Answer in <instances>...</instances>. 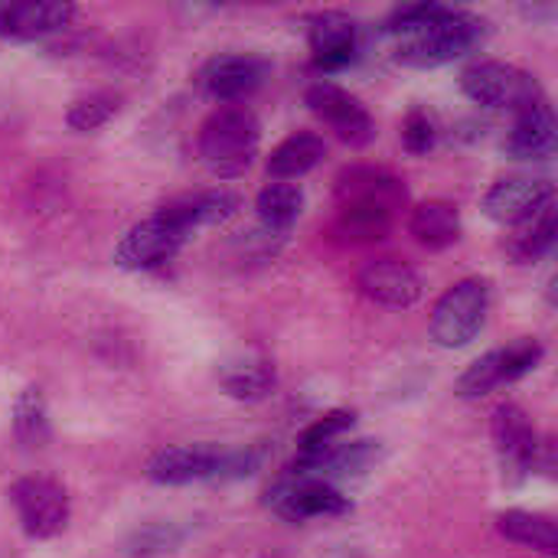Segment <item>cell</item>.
<instances>
[{
	"mask_svg": "<svg viewBox=\"0 0 558 558\" xmlns=\"http://www.w3.org/2000/svg\"><path fill=\"white\" fill-rule=\"evenodd\" d=\"M487 33H490L487 20H481L468 10L441 7V13L435 20H428L422 29L399 36L396 62H402L409 69H441V65L474 52L477 46H484Z\"/></svg>",
	"mask_w": 558,
	"mask_h": 558,
	"instance_id": "cell-1",
	"label": "cell"
},
{
	"mask_svg": "<svg viewBox=\"0 0 558 558\" xmlns=\"http://www.w3.org/2000/svg\"><path fill=\"white\" fill-rule=\"evenodd\" d=\"M206 170L219 180L242 177L262 147V121L245 105H219L199 128L196 137Z\"/></svg>",
	"mask_w": 558,
	"mask_h": 558,
	"instance_id": "cell-2",
	"label": "cell"
},
{
	"mask_svg": "<svg viewBox=\"0 0 558 558\" xmlns=\"http://www.w3.org/2000/svg\"><path fill=\"white\" fill-rule=\"evenodd\" d=\"M490 311V284L484 278H464L448 288L428 320V333L445 350H464L484 330Z\"/></svg>",
	"mask_w": 558,
	"mask_h": 558,
	"instance_id": "cell-3",
	"label": "cell"
},
{
	"mask_svg": "<svg viewBox=\"0 0 558 558\" xmlns=\"http://www.w3.org/2000/svg\"><path fill=\"white\" fill-rule=\"evenodd\" d=\"M461 92L484 108H507V111H526L539 101H546V92L539 78L513 62H474L461 72Z\"/></svg>",
	"mask_w": 558,
	"mask_h": 558,
	"instance_id": "cell-4",
	"label": "cell"
},
{
	"mask_svg": "<svg viewBox=\"0 0 558 558\" xmlns=\"http://www.w3.org/2000/svg\"><path fill=\"white\" fill-rule=\"evenodd\" d=\"M268 507L288 520V523H307V520H330V517H347L353 513V500L324 481H307V477H294L291 471H284L265 494Z\"/></svg>",
	"mask_w": 558,
	"mask_h": 558,
	"instance_id": "cell-5",
	"label": "cell"
},
{
	"mask_svg": "<svg viewBox=\"0 0 558 558\" xmlns=\"http://www.w3.org/2000/svg\"><path fill=\"white\" fill-rule=\"evenodd\" d=\"M10 504L29 539H52L69 526V494L52 477H20L10 487Z\"/></svg>",
	"mask_w": 558,
	"mask_h": 558,
	"instance_id": "cell-6",
	"label": "cell"
},
{
	"mask_svg": "<svg viewBox=\"0 0 558 558\" xmlns=\"http://www.w3.org/2000/svg\"><path fill=\"white\" fill-rule=\"evenodd\" d=\"M304 101L307 108L350 147L363 150L376 141V121L373 114L366 111V105L350 95L347 88L333 85V82H314L307 92H304Z\"/></svg>",
	"mask_w": 558,
	"mask_h": 558,
	"instance_id": "cell-7",
	"label": "cell"
},
{
	"mask_svg": "<svg viewBox=\"0 0 558 558\" xmlns=\"http://www.w3.org/2000/svg\"><path fill=\"white\" fill-rule=\"evenodd\" d=\"M186 242H190V232H183L163 213H154L150 219L124 232V239L114 248V265L124 271H154L167 265L170 258H177V252Z\"/></svg>",
	"mask_w": 558,
	"mask_h": 558,
	"instance_id": "cell-8",
	"label": "cell"
},
{
	"mask_svg": "<svg viewBox=\"0 0 558 558\" xmlns=\"http://www.w3.org/2000/svg\"><path fill=\"white\" fill-rule=\"evenodd\" d=\"M490 432H494V445L500 454V468H504V481L507 484H523L539 458V435L530 422V415L513 405L504 402L494 409L490 418Z\"/></svg>",
	"mask_w": 558,
	"mask_h": 558,
	"instance_id": "cell-9",
	"label": "cell"
},
{
	"mask_svg": "<svg viewBox=\"0 0 558 558\" xmlns=\"http://www.w3.org/2000/svg\"><path fill=\"white\" fill-rule=\"evenodd\" d=\"M386 458L383 441L373 438H360V441H340L314 458H294V464L288 468L294 477H307V481H324V484H343V481H356L366 477L379 461Z\"/></svg>",
	"mask_w": 558,
	"mask_h": 558,
	"instance_id": "cell-10",
	"label": "cell"
},
{
	"mask_svg": "<svg viewBox=\"0 0 558 558\" xmlns=\"http://www.w3.org/2000/svg\"><path fill=\"white\" fill-rule=\"evenodd\" d=\"M271 65L268 59L262 56H252V52H226V56H216L209 59L196 82H199V92L219 105H235L239 98L252 95L255 88L265 85Z\"/></svg>",
	"mask_w": 558,
	"mask_h": 558,
	"instance_id": "cell-11",
	"label": "cell"
},
{
	"mask_svg": "<svg viewBox=\"0 0 558 558\" xmlns=\"http://www.w3.org/2000/svg\"><path fill=\"white\" fill-rule=\"evenodd\" d=\"M553 199H556V186L549 180L507 177L487 190L484 213H487V219H494L500 226H526L546 206H553Z\"/></svg>",
	"mask_w": 558,
	"mask_h": 558,
	"instance_id": "cell-12",
	"label": "cell"
},
{
	"mask_svg": "<svg viewBox=\"0 0 558 558\" xmlns=\"http://www.w3.org/2000/svg\"><path fill=\"white\" fill-rule=\"evenodd\" d=\"M307 43L320 72H340L360 56V26L340 10H324L307 20Z\"/></svg>",
	"mask_w": 558,
	"mask_h": 558,
	"instance_id": "cell-13",
	"label": "cell"
},
{
	"mask_svg": "<svg viewBox=\"0 0 558 558\" xmlns=\"http://www.w3.org/2000/svg\"><path fill=\"white\" fill-rule=\"evenodd\" d=\"M222 451L216 445H177L163 448L147 461V481L157 487H186L199 481H216Z\"/></svg>",
	"mask_w": 558,
	"mask_h": 558,
	"instance_id": "cell-14",
	"label": "cell"
},
{
	"mask_svg": "<svg viewBox=\"0 0 558 558\" xmlns=\"http://www.w3.org/2000/svg\"><path fill=\"white\" fill-rule=\"evenodd\" d=\"M75 16L72 3L62 0H29V3H3L0 7V39L10 43H36L52 33H62Z\"/></svg>",
	"mask_w": 558,
	"mask_h": 558,
	"instance_id": "cell-15",
	"label": "cell"
},
{
	"mask_svg": "<svg viewBox=\"0 0 558 558\" xmlns=\"http://www.w3.org/2000/svg\"><path fill=\"white\" fill-rule=\"evenodd\" d=\"M360 291L383 307L405 311L422 301L425 284L412 265H405L399 258H376L360 271Z\"/></svg>",
	"mask_w": 558,
	"mask_h": 558,
	"instance_id": "cell-16",
	"label": "cell"
},
{
	"mask_svg": "<svg viewBox=\"0 0 558 558\" xmlns=\"http://www.w3.org/2000/svg\"><path fill=\"white\" fill-rule=\"evenodd\" d=\"M239 209H242V199L232 190H196V193H183V196L163 203L157 213H163L170 222H177L183 232L193 235L196 229L229 222Z\"/></svg>",
	"mask_w": 558,
	"mask_h": 558,
	"instance_id": "cell-17",
	"label": "cell"
},
{
	"mask_svg": "<svg viewBox=\"0 0 558 558\" xmlns=\"http://www.w3.org/2000/svg\"><path fill=\"white\" fill-rule=\"evenodd\" d=\"M333 193H337L340 206H347V203H379V206H389L396 213L409 199L405 183L396 173L383 170V167H347V170H340V177L333 183Z\"/></svg>",
	"mask_w": 558,
	"mask_h": 558,
	"instance_id": "cell-18",
	"label": "cell"
},
{
	"mask_svg": "<svg viewBox=\"0 0 558 558\" xmlns=\"http://www.w3.org/2000/svg\"><path fill=\"white\" fill-rule=\"evenodd\" d=\"M558 128L553 105L539 101L526 111L517 114L510 134L504 137V154L513 160H546L556 154Z\"/></svg>",
	"mask_w": 558,
	"mask_h": 558,
	"instance_id": "cell-19",
	"label": "cell"
},
{
	"mask_svg": "<svg viewBox=\"0 0 558 558\" xmlns=\"http://www.w3.org/2000/svg\"><path fill=\"white\" fill-rule=\"evenodd\" d=\"M396 226V209L379 203H347L333 219V235L347 245L383 242Z\"/></svg>",
	"mask_w": 558,
	"mask_h": 558,
	"instance_id": "cell-20",
	"label": "cell"
},
{
	"mask_svg": "<svg viewBox=\"0 0 558 558\" xmlns=\"http://www.w3.org/2000/svg\"><path fill=\"white\" fill-rule=\"evenodd\" d=\"M409 232L415 235L418 245H425L432 252H445L461 239V213L448 199H428L412 209Z\"/></svg>",
	"mask_w": 558,
	"mask_h": 558,
	"instance_id": "cell-21",
	"label": "cell"
},
{
	"mask_svg": "<svg viewBox=\"0 0 558 558\" xmlns=\"http://www.w3.org/2000/svg\"><path fill=\"white\" fill-rule=\"evenodd\" d=\"M275 383V366L262 356H239L219 366V386L235 402H262L271 396Z\"/></svg>",
	"mask_w": 558,
	"mask_h": 558,
	"instance_id": "cell-22",
	"label": "cell"
},
{
	"mask_svg": "<svg viewBox=\"0 0 558 558\" xmlns=\"http://www.w3.org/2000/svg\"><path fill=\"white\" fill-rule=\"evenodd\" d=\"M324 154H327V141L320 134L298 131V134L284 137L271 150V157H268L265 167H268V177H275L278 183H284V180H298V177L311 173L324 160Z\"/></svg>",
	"mask_w": 558,
	"mask_h": 558,
	"instance_id": "cell-23",
	"label": "cell"
},
{
	"mask_svg": "<svg viewBox=\"0 0 558 558\" xmlns=\"http://www.w3.org/2000/svg\"><path fill=\"white\" fill-rule=\"evenodd\" d=\"M497 533L517 546L536 549L543 556H556L558 553V526L553 517L543 513H530V510H507L497 517Z\"/></svg>",
	"mask_w": 558,
	"mask_h": 558,
	"instance_id": "cell-24",
	"label": "cell"
},
{
	"mask_svg": "<svg viewBox=\"0 0 558 558\" xmlns=\"http://www.w3.org/2000/svg\"><path fill=\"white\" fill-rule=\"evenodd\" d=\"M301 209H304V190L294 183H271L255 196V213L262 219V229L278 235H288Z\"/></svg>",
	"mask_w": 558,
	"mask_h": 558,
	"instance_id": "cell-25",
	"label": "cell"
},
{
	"mask_svg": "<svg viewBox=\"0 0 558 558\" xmlns=\"http://www.w3.org/2000/svg\"><path fill=\"white\" fill-rule=\"evenodd\" d=\"M13 435L23 448H43L52 438V422H49V405L43 389L26 386L16 402H13Z\"/></svg>",
	"mask_w": 558,
	"mask_h": 558,
	"instance_id": "cell-26",
	"label": "cell"
},
{
	"mask_svg": "<svg viewBox=\"0 0 558 558\" xmlns=\"http://www.w3.org/2000/svg\"><path fill=\"white\" fill-rule=\"evenodd\" d=\"M556 248V206H546L536 219L526 222V229H520L510 242V255L523 265L546 258Z\"/></svg>",
	"mask_w": 558,
	"mask_h": 558,
	"instance_id": "cell-27",
	"label": "cell"
},
{
	"mask_svg": "<svg viewBox=\"0 0 558 558\" xmlns=\"http://www.w3.org/2000/svg\"><path fill=\"white\" fill-rule=\"evenodd\" d=\"M353 425H356V412H350V409L327 412L324 418H317L314 425H307L301 432V438H298V458H314V454L340 445L343 435L353 432Z\"/></svg>",
	"mask_w": 558,
	"mask_h": 558,
	"instance_id": "cell-28",
	"label": "cell"
},
{
	"mask_svg": "<svg viewBox=\"0 0 558 558\" xmlns=\"http://www.w3.org/2000/svg\"><path fill=\"white\" fill-rule=\"evenodd\" d=\"M186 539V530L177 526V523H147V526H137L128 543H124V556L128 558H157L180 549Z\"/></svg>",
	"mask_w": 558,
	"mask_h": 558,
	"instance_id": "cell-29",
	"label": "cell"
},
{
	"mask_svg": "<svg viewBox=\"0 0 558 558\" xmlns=\"http://www.w3.org/2000/svg\"><path fill=\"white\" fill-rule=\"evenodd\" d=\"M118 111H121V95H114V92H92V95H82V98L72 101L65 121H69L72 131L88 134V131L105 128Z\"/></svg>",
	"mask_w": 558,
	"mask_h": 558,
	"instance_id": "cell-30",
	"label": "cell"
},
{
	"mask_svg": "<svg viewBox=\"0 0 558 558\" xmlns=\"http://www.w3.org/2000/svg\"><path fill=\"white\" fill-rule=\"evenodd\" d=\"M497 386H507L504 350H490V353H484L481 360H474V363L461 373L454 392H458L461 399H481V396L494 392Z\"/></svg>",
	"mask_w": 558,
	"mask_h": 558,
	"instance_id": "cell-31",
	"label": "cell"
},
{
	"mask_svg": "<svg viewBox=\"0 0 558 558\" xmlns=\"http://www.w3.org/2000/svg\"><path fill=\"white\" fill-rule=\"evenodd\" d=\"M438 144V121L425 108H412L402 121V147L412 157H425Z\"/></svg>",
	"mask_w": 558,
	"mask_h": 558,
	"instance_id": "cell-32",
	"label": "cell"
},
{
	"mask_svg": "<svg viewBox=\"0 0 558 558\" xmlns=\"http://www.w3.org/2000/svg\"><path fill=\"white\" fill-rule=\"evenodd\" d=\"M500 350H504L507 383H517V379L530 376L543 363V356H546V350H543V343L536 337H520V340H513L510 347H500Z\"/></svg>",
	"mask_w": 558,
	"mask_h": 558,
	"instance_id": "cell-33",
	"label": "cell"
},
{
	"mask_svg": "<svg viewBox=\"0 0 558 558\" xmlns=\"http://www.w3.org/2000/svg\"><path fill=\"white\" fill-rule=\"evenodd\" d=\"M265 464V448H229L222 451V464L213 484H232V481H245L255 471H262Z\"/></svg>",
	"mask_w": 558,
	"mask_h": 558,
	"instance_id": "cell-34",
	"label": "cell"
}]
</instances>
